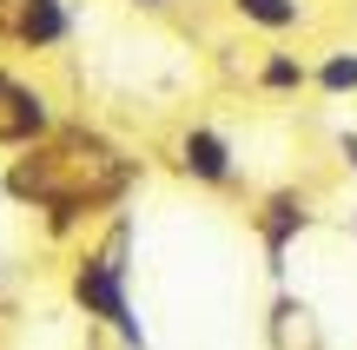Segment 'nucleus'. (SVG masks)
I'll return each instance as SVG.
<instances>
[{
  "mask_svg": "<svg viewBox=\"0 0 357 350\" xmlns=\"http://www.w3.org/2000/svg\"><path fill=\"white\" fill-rule=\"evenodd\" d=\"M66 298H73L79 317L119 337V350H153L139 324V304H132V212H113L100 218V232L73 245V264H66Z\"/></svg>",
  "mask_w": 357,
  "mask_h": 350,
  "instance_id": "f257e3e1",
  "label": "nucleus"
},
{
  "mask_svg": "<svg viewBox=\"0 0 357 350\" xmlns=\"http://www.w3.org/2000/svg\"><path fill=\"white\" fill-rule=\"evenodd\" d=\"M172 172L199 192H238V145L212 119H185L172 132Z\"/></svg>",
  "mask_w": 357,
  "mask_h": 350,
  "instance_id": "f03ea898",
  "label": "nucleus"
},
{
  "mask_svg": "<svg viewBox=\"0 0 357 350\" xmlns=\"http://www.w3.org/2000/svg\"><path fill=\"white\" fill-rule=\"evenodd\" d=\"M318 225V212H311V198L298 192V185H278V192H265L252 205V232L258 245H265V271L271 285H284V271H291V245Z\"/></svg>",
  "mask_w": 357,
  "mask_h": 350,
  "instance_id": "7ed1b4c3",
  "label": "nucleus"
},
{
  "mask_svg": "<svg viewBox=\"0 0 357 350\" xmlns=\"http://www.w3.org/2000/svg\"><path fill=\"white\" fill-rule=\"evenodd\" d=\"M60 132V113H53V93L33 86V79H13L7 106H0V152H26V145H47Z\"/></svg>",
  "mask_w": 357,
  "mask_h": 350,
  "instance_id": "20e7f679",
  "label": "nucleus"
},
{
  "mask_svg": "<svg viewBox=\"0 0 357 350\" xmlns=\"http://www.w3.org/2000/svg\"><path fill=\"white\" fill-rule=\"evenodd\" d=\"M79 33V13L73 0H13V47L20 53H60L66 40Z\"/></svg>",
  "mask_w": 357,
  "mask_h": 350,
  "instance_id": "39448f33",
  "label": "nucleus"
},
{
  "mask_svg": "<svg viewBox=\"0 0 357 350\" xmlns=\"http://www.w3.org/2000/svg\"><path fill=\"white\" fill-rule=\"evenodd\" d=\"M245 86L265 93V100H305V93H311V60L291 47V40H271V47L252 53V66H245Z\"/></svg>",
  "mask_w": 357,
  "mask_h": 350,
  "instance_id": "423d86ee",
  "label": "nucleus"
},
{
  "mask_svg": "<svg viewBox=\"0 0 357 350\" xmlns=\"http://www.w3.org/2000/svg\"><path fill=\"white\" fill-rule=\"evenodd\" d=\"M225 13L245 33H265V40H291L311 26V0H225Z\"/></svg>",
  "mask_w": 357,
  "mask_h": 350,
  "instance_id": "0eeeda50",
  "label": "nucleus"
},
{
  "mask_svg": "<svg viewBox=\"0 0 357 350\" xmlns=\"http://www.w3.org/2000/svg\"><path fill=\"white\" fill-rule=\"evenodd\" d=\"M265 331H271V350H318L311 304H305V298H291L284 285H278V298H271V311H265Z\"/></svg>",
  "mask_w": 357,
  "mask_h": 350,
  "instance_id": "6e6552de",
  "label": "nucleus"
},
{
  "mask_svg": "<svg viewBox=\"0 0 357 350\" xmlns=\"http://www.w3.org/2000/svg\"><path fill=\"white\" fill-rule=\"evenodd\" d=\"M311 93L318 100H357V47L311 53Z\"/></svg>",
  "mask_w": 357,
  "mask_h": 350,
  "instance_id": "1a4fd4ad",
  "label": "nucleus"
},
{
  "mask_svg": "<svg viewBox=\"0 0 357 350\" xmlns=\"http://www.w3.org/2000/svg\"><path fill=\"white\" fill-rule=\"evenodd\" d=\"M126 7H132V13H153V20H159V13H172L178 0H126Z\"/></svg>",
  "mask_w": 357,
  "mask_h": 350,
  "instance_id": "9d476101",
  "label": "nucleus"
},
{
  "mask_svg": "<svg viewBox=\"0 0 357 350\" xmlns=\"http://www.w3.org/2000/svg\"><path fill=\"white\" fill-rule=\"evenodd\" d=\"M337 159H344V166L357 172V132H337Z\"/></svg>",
  "mask_w": 357,
  "mask_h": 350,
  "instance_id": "9b49d317",
  "label": "nucleus"
},
{
  "mask_svg": "<svg viewBox=\"0 0 357 350\" xmlns=\"http://www.w3.org/2000/svg\"><path fill=\"white\" fill-rule=\"evenodd\" d=\"M0 47H13V0H0Z\"/></svg>",
  "mask_w": 357,
  "mask_h": 350,
  "instance_id": "f8f14e48",
  "label": "nucleus"
},
{
  "mask_svg": "<svg viewBox=\"0 0 357 350\" xmlns=\"http://www.w3.org/2000/svg\"><path fill=\"white\" fill-rule=\"evenodd\" d=\"M13 79H20V73H13V66H0V106H7V93H13Z\"/></svg>",
  "mask_w": 357,
  "mask_h": 350,
  "instance_id": "ddd939ff",
  "label": "nucleus"
},
{
  "mask_svg": "<svg viewBox=\"0 0 357 350\" xmlns=\"http://www.w3.org/2000/svg\"><path fill=\"white\" fill-rule=\"evenodd\" d=\"M351 238H357V205H351Z\"/></svg>",
  "mask_w": 357,
  "mask_h": 350,
  "instance_id": "4468645a",
  "label": "nucleus"
}]
</instances>
